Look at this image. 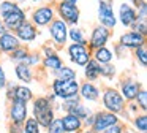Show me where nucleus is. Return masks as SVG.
<instances>
[{
  "instance_id": "f257e3e1",
  "label": "nucleus",
  "mask_w": 147,
  "mask_h": 133,
  "mask_svg": "<svg viewBox=\"0 0 147 133\" xmlns=\"http://www.w3.org/2000/svg\"><path fill=\"white\" fill-rule=\"evenodd\" d=\"M0 21L3 22L8 32H14L24 21H27V13L19 3L13 0H2L0 2Z\"/></svg>"
},
{
  "instance_id": "f03ea898",
  "label": "nucleus",
  "mask_w": 147,
  "mask_h": 133,
  "mask_svg": "<svg viewBox=\"0 0 147 133\" xmlns=\"http://www.w3.org/2000/svg\"><path fill=\"white\" fill-rule=\"evenodd\" d=\"M32 117L41 128H46L55 119V105L48 97H33L32 100Z\"/></svg>"
},
{
  "instance_id": "7ed1b4c3",
  "label": "nucleus",
  "mask_w": 147,
  "mask_h": 133,
  "mask_svg": "<svg viewBox=\"0 0 147 133\" xmlns=\"http://www.w3.org/2000/svg\"><path fill=\"white\" fill-rule=\"evenodd\" d=\"M101 103L105 111H109L112 114H123L125 108H127V101L123 100V97L120 95V92L114 87H105L101 92Z\"/></svg>"
},
{
  "instance_id": "20e7f679",
  "label": "nucleus",
  "mask_w": 147,
  "mask_h": 133,
  "mask_svg": "<svg viewBox=\"0 0 147 133\" xmlns=\"http://www.w3.org/2000/svg\"><path fill=\"white\" fill-rule=\"evenodd\" d=\"M51 90L57 100L63 101L68 98L78 97L79 92V81L78 79H71V81H62V79H52L51 82Z\"/></svg>"
},
{
  "instance_id": "39448f33",
  "label": "nucleus",
  "mask_w": 147,
  "mask_h": 133,
  "mask_svg": "<svg viewBox=\"0 0 147 133\" xmlns=\"http://www.w3.org/2000/svg\"><path fill=\"white\" fill-rule=\"evenodd\" d=\"M55 18V8L51 3H45V5L35 6L30 11L29 21L35 25L36 29H46L52 22V19Z\"/></svg>"
},
{
  "instance_id": "423d86ee",
  "label": "nucleus",
  "mask_w": 147,
  "mask_h": 133,
  "mask_svg": "<svg viewBox=\"0 0 147 133\" xmlns=\"http://www.w3.org/2000/svg\"><path fill=\"white\" fill-rule=\"evenodd\" d=\"M55 8V16L59 19L65 22L68 27L71 25H78L81 19V10L78 5H73V3H67L62 2V0H57V3L54 5Z\"/></svg>"
},
{
  "instance_id": "0eeeda50",
  "label": "nucleus",
  "mask_w": 147,
  "mask_h": 133,
  "mask_svg": "<svg viewBox=\"0 0 147 133\" xmlns=\"http://www.w3.org/2000/svg\"><path fill=\"white\" fill-rule=\"evenodd\" d=\"M48 33L51 37L52 43H54L55 49H60V48H65L68 44V25L65 24L62 19H59L55 16L52 19V22L48 25Z\"/></svg>"
},
{
  "instance_id": "6e6552de",
  "label": "nucleus",
  "mask_w": 147,
  "mask_h": 133,
  "mask_svg": "<svg viewBox=\"0 0 147 133\" xmlns=\"http://www.w3.org/2000/svg\"><path fill=\"white\" fill-rule=\"evenodd\" d=\"M96 16H98V24L100 25L109 29V30L115 29V25H117V18H115V13H114L112 0H100Z\"/></svg>"
},
{
  "instance_id": "1a4fd4ad",
  "label": "nucleus",
  "mask_w": 147,
  "mask_h": 133,
  "mask_svg": "<svg viewBox=\"0 0 147 133\" xmlns=\"http://www.w3.org/2000/svg\"><path fill=\"white\" fill-rule=\"evenodd\" d=\"M70 62L76 66H84L90 59H92V51L86 44H78V43H70L65 46Z\"/></svg>"
},
{
  "instance_id": "9d476101",
  "label": "nucleus",
  "mask_w": 147,
  "mask_h": 133,
  "mask_svg": "<svg viewBox=\"0 0 147 133\" xmlns=\"http://www.w3.org/2000/svg\"><path fill=\"white\" fill-rule=\"evenodd\" d=\"M119 122H120V116H117V114H112V113L105 111V109L96 111V113H93V124L90 127V130L93 133H100V132H103V130L109 128V127L115 125Z\"/></svg>"
},
{
  "instance_id": "9b49d317",
  "label": "nucleus",
  "mask_w": 147,
  "mask_h": 133,
  "mask_svg": "<svg viewBox=\"0 0 147 133\" xmlns=\"http://www.w3.org/2000/svg\"><path fill=\"white\" fill-rule=\"evenodd\" d=\"M111 37H112V30L96 24L95 27L92 29V32H90V38L87 40V48H89L90 51H95L101 46H108Z\"/></svg>"
},
{
  "instance_id": "f8f14e48",
  "label": "nucleus",
  "mask_w": 147,
  "mask_h": 133,
  "mask_svg": "<svg viewBox=\"0 0 147 133\" xmlns=\"http://www.w3.org/2000/svg\"><path fill=\"white\" fill-rule=\"evenodd\" d=\"M8 117L11 124L22 125L29 117V103H24L19 100L8 101Z\"/></svg>"
},
{
  "instance_id": "ddd939ff",
  "label": "nucleus",
  "mask_w": 147,
  "mask_h": 133,
  "mask_svg": "<svg viewBox=\"0 0 147 133\" xmlns=\"http://www.w3.org/2000/svg\"><path fill=\"white\" fill-rule=\"evenodd\" d=\"M147 43V37L139 32H134V30H127L119 37V46H122L123 49L127 51H134L136 48H139L141 44Z\"/></svg>"
},
{
  "instance_id": "4468645a",
  "label": "nucleus",
  "mask_w": 147,
  "mask_h": 133,
  "mask_svg": "<svg viewBox=\"0 0 147 133\" xmlns=\"http://www.w3.org/2000/svg\"><path fill=\"white\" fill-rule=\"evenodd\" d=\"M141 87H142V82H139L138 79L123 78V79H120V82H119L117 90L120 92V95L123 97V100L127 101V103H131V101L134 100V97L138 95V92L141 90Z\"/></svg>"
},
{
  "instance_id": "2eb2a0df",
  "label": "nucleus",
  "mask_w": 147,
  "mask_h": 133,
  "mask_svg": "<svg viewBox=\"0 0 147 133\" xmlns=\"http://www.w3.org/2000/svg\"><path fill=\"white\" fill-rule=\"evenodd\" d=\"M13 33L18 37V40L21 41V44L22 43L27 44V43H33V41L38 38V29L27 19V21H24Z\"/></svg>"
},
{
  "instance_id": "dca6fc26",
  "label": "nucleus",
  "mask_w": 147,
  "mask_h": 133,
  "mask_svg": "<svg viewBox=\"0 0 147 133\" xmlns=\"http://www.w3.org/2000/svg\"><path fill=\"white\" fill-rule=\"evenodd\" d=\"M115 18H117V22H120L123 27L130 29L138 19V11L128 2H122L119 5V14Z\"/></svg>"
},
{
  "instance_id": "f3484780",
  "label": "nucleus",
  "mask_w": 147,
  "mask_h": 133,
  "mask_svg": "<svg viewBox=\"0 0 147 133\" xmlns=\"http://www.w3.org/2000/svg\"><path fill=\"white\" fill-rule=\"evenodd\" d=\"M78 95H79L81 100L89 101V103H93V101L100 100L101 90H100V87L95 84V82L84 81V82H79V92H78Z\"/></svg>"
},
{
  "instance_id": "a211bd4d",
  "label": "nucleus",
  "mask_w": 147,
  "mask_h": 133,
  "mask_svg": "<svg viewBox=\"0 0 147 133\" xmlns=\"http://www.w3.org/2000/svg\"><path fill=\"white\" fill-rule=\"evenodd\" d=\"M60 122H62V127H63L65 133H81L84 130L82 119L76 117L74 114L65 113L63 116L60 117Z\"/></svg>"
},
{
  "instance_id": "6ab92c4d",
  "label": "nucleus",
  "mask_w": 147,
  "mask_h": 133,
  "mask_svg": "<svg viewBox=\"0 0 147 133\" xmlns=\"http://www.w3.org/2000/svg\"><path fill=\"white\" fill-rule=\"evenodd\" d=\"M21 46V41L13 32H5L3 35H0V52L3 54H11L14 49Z\"/></svg>"
},
{
  "instance_id": "aec40b11",
  "label": "nucleus",
  "mask_w": 147,
  "mask_h": 133,
  "mask_svg": "<svg viewBox=\"0 0 147 133\" xmlns=\"http://www.w3.org/2000/svg\"><path fill=\"white\" fill-rule=\"evenodd\" d=\"M114 52H112V49H109L108 46H101L98 48V49L92 51V59L95 60L96 63H100V65H106V63H112V60H114Z\"/></svg>"
},
{
  "instance_id": "412c9836",
  "label": "nucleus",
  "mask_w": 147,
  "mask_h": 133,
  "mask_svg": "<svg viewBox=\"0 0 147 133\" xmlns=\"http://www.w3.org/2000/svg\"><path fill=\"white\" fill-rule=\"evenodd\" d=\"M41 65H43L45 70L54 73L55 70H59L62 65H63V60H62V57H60L59 52H52V54H49V56H43L41 57Z\"/></svg>"
},
{
  "instance_id": "4be33fe9",
  "label": "nucleus",
  "mask_w": 147,
  "mask_h": 133,
  "mask_svg": "<svg viewBox=\"0 0 147 133\" xmlns=\"http://www.w3.org/2000/svg\"><path fill=\"white\" fill-rule=\"evenodd\" d=\"M84 68V79L90 82H95L100 79V71H101V65L96 63L93 59H90L86 65L82 66Z\"/></svg>"
},
{
  "instance_id": "5701e85b",
  "label": "nucleus",
  "mask_w": 147,
  "mask_h": 133,
  "mask_svg": "<svg viewBox=\"0 0 147 133\" xmlns=\"http://www.w3.org/2000/svg\"><path fill=\"white\" fill-rule=\"evenodd\" d=\"M14 75L24 84H30L33 81V70L24 63H14Z\"/></svg>"
},
{
  "instance_id": "b1692460",
  "label": "nucleus",
  "mask_w": 147,
  "mask_h": 133,
  "mask_svg": "<svg viewBox=\"0 0 147 133\" xmlns=\"http://www.w3.org/2000/svg\"><path fill=\"white\" fill-rule=\"evenodd\" d=\"M33 92L27 84H16L14 86V98L13 100H19L24 103H30L33 100Z\"/></svg>"
},
{
  "instance_id": "393cba45",
  "label": "nucleus",
  "mask_w": 147,
  "mask_h": 133,
  "mask_svg": "<svg viewBox=\"0 0 147 133\" xmlns=\"http://www.w3.org/2000/svg\"><path fill=\"white\" fill-rule=\"evenodd\" d=\"M54 79H62V81H71V79H78V71L70 65H62L59 70H55L54 73Z\"/></svg>"
},
{
  "instance_id": "a878e982",
  "label": "nucleus",
  "mask_w": 147,
  "mask_h": 133,
  "mask_svg": "<svg viewBox=\"0 0 147 133\" xmlns=\"http://www.w3.org/2000/svg\"><path fill=\"white\" fill-rule=\"evenodd\" d=\"M68 40L71 43H78V44H86L87 46V38L84 35V30L78 25H71L68 27Z\"/></svg>"
},
{
  "instance_id": "bb28decb",
  "label": "nucleus",
  "mask_w": 147,
  "mask_h": 133,
  "mask_svg": "<svg viewBox=\"0 0 147 133\" xmlns=\"http://www.w3.org/2000/svg\"><path fill=\"white\" fill-rule=\"evenodd\" d=\"M133 56H134V60L138 62V65L146 68L147 66V43H144L139 48H136L133 51Z\"/></svg>"
},
{
  "instance_id": "cd10ccee",
  "label": "nucleus",
  "mask_w": 147,
  "mask_h": 133,
  "mask_svg": "<svg viewBox=\"0 0 147 133\" xmlns=\"http://www.w3.org/2000/svg\"><path fill=\"white\" fill-rule=\"evenodd\" d=\"M30 52V49L27 46H24V44H21L18 49H14L11 54H8V59H10V62H14V63H21L24 60V57L27 56V54Z\"/></svg>"
},
{
  "instance_id": "c85d7f7f",
  "label": "nucleus",
  "mask_w": 147,
  "mask_h": 133,
  "mask_svg": "<svg viewBox=\"0 0 147 133\" xmlns=\"http://www.w3.org/2000/svg\"><path fill=\"white\" fill-rule=\"evenodd\" d=\"M133 103L138 106V109H141V113H146L147 111V90L146 87H141V90L138 92V95L134 97Z\"/></svg>"
},
{
  "instance_id": "c756f323",
  "label": "nucleus",
  "mask_w": 147,
  "mask_h": 133,
  "mask_svg": "<svg viewBox=\"0 0 147 133\" xmlns=\"http://www.w3.org/2000/svg\"><path fill=\"white\" fill-rule=\"evenodd\" d=\"M68 113H70V114H74L76 117H79V119H82V120H84L87 116H89V114H92V111H90V108H87L86 105L82 103V101H79V103L74 105V106L71 108V109L68 111Z\"/></svg>"
},
{
  "instance_id": "7c9ffc66",
  "label": "nucleus",
  "mask_w": 147,
  "mask_h": 133,
  "mask_svg": "<svg viewBox=\"0 0 147 133\" xmlns=\"http://www.w3.org/2000/svg\"><path fill=\"white\" fill-rule=\"evenodd\" d=\"M21 63L30 66V68H33V66H36V65H41V54H40L38 51H30V52L24 57V60Z\"/></svg>"
},
{
  "instance_id": "2f4dec72",
  "label": "nucleus",
  "mask_w": 147,
  "mask_h": 133,
  "mask_svg": "<svg viewBox=\"0 0 147 133\" xmlns=\"http://www.w3.org/2000/svg\"><path fill=\"white\" fill-rule=\"evenodd\" d=\"M133 127H134L136 132H141V133L147 132V116H146V113L136 114V116L133 117Z\"/></svg>"
},
{
  "instance_id": "473e14b6",
  "label": "nucleus",
  "mask_w": 147,
  "mask_h": 133,
  "mask_svg": "<svg viewBox=\"0 0 147 133\" xmlns=\"http://www.w3.org/2000/svg\"><path fill=\"white\" fill-rule=\"evenodd\" d=\"M22 133H41V127L32 116H29L27 120L22 124Z\"/></svg>"
},
{
  "instance_id": "72a5a7b5",
  "label": "nucleus",
  "mask_w": 147,
  "mask_h": 133,
  "mask_svg": "<svg viewBox=\"0 0 147 133\" xmlns=\"http://www.w3.org/2000/svg\"><path fill=\"white\" fill-rule=\"evenodd\" d=\"M117 73V68H115L114 63H106V65H101V71H100V78L105 79H112Z\"/></svg>"
},
{
  "instance_id": "f704fd0d",
  "label": "nucleus",
  "mask_w": 147,
  "mask_h": 133,
  "mask_svg": "<svg viewBox=\"0 0 147 133\" xmlns=\"http://www.w3.org/2000/svg\"><path fill=\"white\" fill-rule=\"evenodd\" d=\"M46 133H65L63 127H62V122H60V117H55V119L46 127Z\"/></svg>"
},
{
  "instance_id": "c9c22d12",
  "label": "nucleus",
  "mask_w": 147,
  "mask_h": 133,
  "mask_svg": "<svg viewBox=\"0 0 147 133\" xmlns=\"http://www.w3.org/2000/svg\"><path fill=\"white\" fill-rule=\"evenodd\" d=\"M130 29L134 30V32H139V33H142V35L147 37V19H136V22H134Z\"/></svg>"
},
{
  "instance_id": "e433bc0d",
  "label": "nucleus",
  "mask_w": 147,
  "mask_h": 133,
  "mask_svg": "<svg viewBox=\"0 0 147 133\" xmlns=\"http://www.w3.org/2000/svg\"><path fill=\"white\" fill-rule=\"evenodd\" d=\"M14 86H16V84H13V82H8L7 87L3 89V90H5V98H7V101H11V100L14 98Z\"/></svg>"
},
{
  "instance_id": "4c0bfd02",
  "label": "nucleus",
  "mask_w": 147,
  "mask_h": 133,
  "mask_svg": "<svg viewBox=\"0 0 147 133\" xmlns=\"http://www.w3.org/2000/svg\"><path fill=\"white\" fill-rule=\"evenodd\" d=\"M123 130H125V125L122 122H119V124H115V125L109 127V128L103 130V132H100V133H122Z\"/></svg>"
},
{
  "instance_id": "58836bf2",
  "label": "nucleus",
  "mask_w": 147,
  "mask_h": 133,
  "mask_svg": "<svg viewBox=\"0 0 147 133\" xmlns=\"http://www.w3.org/2000/svg\"><path fill=\"white\" fill-rule=\"evenodd\" d=\"M8 84V78H7V73H5L3 65L0 63V90H3Z\"/></svg>"
},
{
  "instance_id": "ea45409f",
  "label": "nucleus",
  "mask_w": 147,
  "mask_h": 133,
  "mask_svg": "<svg viewBox=\"0 0 147 133\" xmlns=\"http://www.w3.org/2000/svg\"><path fill=\"white\" fill-rule=\"evenodd\" d=\"M8 133H22V125H16V124H11L10 122Z\"/></svg>"
},
{
  "instance_id": "a19ab883",
  "label": "nucleus",
  "mask_w": 147,
  "mask_h": 133,
  "mask_svg": "<svg viewBox=\"0 0 147 133\" xmlns=\"http://www.w3.org/2000/svg\"><path fill=\"white\" fill-rule=\"evenodd\" d=\"M128 3H130L131 6H133V8H141V6L142 5H146V0H127Z\"/></svg>"
},
{
  "instance_id": "79ce46f5",
  "label": "nucleus",
  "mask_w": 147,
  "mask_h": 133,
  "mask_svg": "<svg viewBox=\"0 0 147 133\" xmlns=\"http://www.w3.org/2000/svg\"><path fill=\"white\" fill-rule=\"evenodd\" d=\"M5 32H8V30H7V29H5V25H3V22L0 21V35H3V33H5Z\"/></svg>"
},
{
  "instance_id": "37998d69",
  "label": "nucleus",
  "mask_w": 147,
  "mask_h": 133,
  "mask_svg": "<svg viewBox=\"0 0 147 133\" xmlns=\"http://www.w3.org/2000/svg\"><path fill=\"white\" fill-rule=\"evenodd\" d=\"M62 2H67V3H73V5H78L79 0H62Z\"/></svg>"
},
{
  "instance_id": "c03bdc74",
  "label": "nucleus",
  "mask_w": 147,
  "mask_h": 133,
  "mask_svg": "<svg viewBox=\"0 0 147 133\" xmlns=\"http://www.w3.org/2000/svg\"><path fill=\"white\" fill-rule=\"evenodd\" d=\"M13 2H16V3H22V2H27V0H13Z\"/></svg>"
},
{
  "instance_id": "a18cd8bd",
  "label": "nucleus",
  "mask_w": 147,
  "mask_h": 133,
  "mask_svg": "<svg viewBox=\"0 0 147 133\" xmlns=\"http://www.w3.org/2000/svg\"><path fill=\"white\" fill-rule=\"evenodd\" d=\"M84 133H93V132H92L90 128H86V132H84Z\"/></svg>"
},
{
  "instance_id": "49530a36",
  "label": "nucleus",
  "mask_w": 147,
  "mask_h": 133,
  "mask_svg": "<svg viewBox=\"0 0 147 133\" xmlns=\"http://www.w3.org/2000/svg\"><path fill=\"white\" fill-rule=\"evenodd\" d=\"M122 133H131V132H128V130H127V128H125V130H123V132H122Z\"/></svg>"
},
{
  "instance_id": "de8ad7c7",
  "label": "nucleus",
  "mask_w": 147,
  "mask_h": 133,
  "mask_svg": "<svg viewBox=\"0 0 147 133\" xmlns=\"http://www.w3.org/2000/svg\"><path fill=\"white\" fill-rule=\"evenodd\" d=\"M0 122H2V109H0Z\"/></svg>"
},
{
  "instance_id": "09e8293b",
  "label": "nucleus",
  "mask_w": 147,
  "mask_h": 133,
  "mask_svg": "<svg viewBox=\"0 0 147 133\" xmlns=\"http://www.w3.org/2000/svg\"><path fill=\"white\" fill-rule=\"evenodd\" d=\"M32 2H43V0H32Z\"/></svg>"
},
{
  "instance_id": "8fccbe9b",
  "label": "nucleus",
  "mask_w": 147,
  "mask_h": 133,
  "mask_svg": "<svg viewBox=\"0 0 147 133\" xmlns=\"http://www.w3.org/2000/svg\"><path fill=\"white\" fill-rule=\"evenodd\" d=\"M134 133H141V132H134Z\"/></svg>"
}]
</instances>
